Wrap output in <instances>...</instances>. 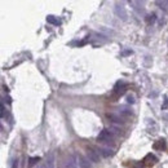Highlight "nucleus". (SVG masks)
<instances>
[{"instance_id":"nucleus-8","label":"nucleus","mask_w":168,"mask_h":168,"mask_svg":"<svg viewBox=\"0 0 168 168\" xmlns=\"http://www.w3.org/2000/svg\"><path fill=\"white\" fill-rule=\"evenodd\" d=\"M77 167H78V159L75 158V155H70L66 159L65 168H77Z\"/></svg>"},{"instance_id":"nucleus-19","label":"nucleus","mask_w":168,"mask_h":168,"mask_svg":"<svg viewBox=\"0 0 168 168\" xmlns=\"http://www.w3.org/2000/svg\"><path fill=\"white\" fill-rule=\"evenodd\" d=\"M132 168H144L145 164L144 163H141V162H138V163H132V164H129Z\"/></svg>"},{"instance_id":"nucleus-5","label":"nucleus","mask_w":168,"mask_h":168,"mask_svg":"<svg viewBox=\"0 0 168 168\" xmlns=\"http://www.w3.org/2000/svg\"><path fill=\"white\" fill-rule=\"evenodd\" d=\"M87 158H88L91 162H93V163H98V162H100L98 153H97L95 149H92V148L87 149Z\"/></svg>"},{"instance_id":"nucleus-20","label":"nucleus","mask_w":168,"mask_h":168,"mask_svg":"<svg viewBox=\"0 0 168 168\" xmlns=\"http://www.w3.org/2000/svg\"><path fill=\"white\" fill-rule=\"evenodd\" d=\"M168 109V97H164V102L162 105V110H167Z\"/></svg>"},{"instance_id":"nucleus-17","label":"nucleus","mask_w":168,"mask_h":168,"mask_svg":"<svg viewBox=\"0 0 168 168\" xmlns=\"http://www.w3.org/2000/svg\"><path fill=\"white\" fill-rule=\"evenodd\" d=\"M39 160H40L39 156H32V158H30V159H29V166H30V167L35 166V164H36Z\"/></svg>"},{"instance_id":"nucleus-13","label":"nucleus","mask_w":168,"mask_h":168,"mask_svg":"<svg viewBox=\"0 0 168 168\" xmlns=\"http://www.w3.org/2000/svg\"><path fill=\"white\" fill-rule=\"evenodd\" d=\"M129 4H131L132 8L134 10H137V12H141V10H142V3L141 2H129Z\"/></svg>"},{"instance_id":"nucleus-7","label":"nucleus","mask_w":168,"mask_h":168,"mask_svg":"<svg viewBox=\"0 0 168 168\" xmlns=\"http://www.w3.org/2000/svg\"><path fill=\"white\" fill-rule=\"evenodd\" d=\"M78 164H79V168H92L91 160L88 158H85V156H83V155L78 156Z\"/></svg>"},{"instance_id":"nucleus-11","label":"nucleus","mask_w":168,"mask_h":168,"mask_svg":"<svg viewBox=\"0 0 168 168\" xmlns=\"http://www.w3.org/2000/svg\"><path fill=\"white\" fill-rule=\"evenodd\" d=\"M47 21H48V23H52V25H56V26L61 25V21H59L58 18H56L55 16H48V17H47Z\"/></svg>"},{"instance_id":"nucleus-3","label":"nucleus","mask_w":168,"mask_h":168,"mask_svg":"<svg viewBox=\"0 0 168 168\" xmlns=\"http://www.w3.org/2000/svg\"><path fill=\"white\" fill-rule=\"evenodd\" d=\"M114 12H115L118 18H120L122 21H127V12H126V8L123 7V4H119V3L115 4Z\"/></svg>"},{"instance_id":"nucleus-12","label":"nucleus","mask_w":168,"mask_h":168,"mask_svg":"<svg viewBox=\"0 0 168 168\" xmlns=\"http://www.w3.org/2000/svg\"><path fill=\"white\" fill-rule=\"evenodd\" d=\"M145 21H146V23L148 25H151V23H154L155 21H156V16L155 13H151V14H148L145 17Z\"/></svg>"},{"instance_id":"nucleus-1","label":"nucleus","mask_w":168,"mask_h":168,"mask_svg":"<svg viewBox=\"0 0 168 168\" xmlns=\"http://www.w3.org/2000/svg\"><path fill=\"white\" fill-rule=\"evenodd\" d=\"M127 88H128V84L126 82H123V80H119V82L115 84V87H114V91H113L114 98H118V97L123 96L127 92Z\"/></svg>"},{"instance_id":"nucleus-24","label":"nucleus","mask_w":168,"mask_h":168,"mask_svg":"<svg viewBox=\"0 0 168 168\" xmlns=\"http://www.w3.org/2000/svg\"><path fill=\"white\" fill-rule=\"evenodd\" d=\"M163 119H164V120H167V122H168V113L163 114Z\"/></svg>"},{"instance_id":"nucleus-23","label":"nucleus","mask_w":168,"mask_h":168,"mask_svg":"<svg viewBox=\"0 0 168 168\" xmlns=\"http://www.w3.org/2000/svg\"><path fill=\"white\" fill-rule=\"evenodd\" d=\"M12 168H18V160H17V159L14 160V163H13V167H12Z\"/></svg>"},{"instance_id":"nucleus-15","label":"nucleus","mask_w":168,"mask_h":168,"mask_svg":"<svg viewBox=\"0 0 168 168\" xmlns=\"http://www.w3.org/2000/svg\"><path fill=\"white\" fill-rule=\"evenodd\" d=\"M100 151H101V154L104 155V156H110V155H113V150L109 149V148H102V149H100Z\"/></svg>"},{"instance_id":"nucleus-14","label":"nucleus","mask_w":168,"mask_h":168,"mask_svg":"<svg viewBox=\"0 0 168 168\" xmlns=\"http://www.w3.org/2000/svg\"><path fill=\"white\" fill-rule=\"evenodd\" d=\"M156 5H158V7L160 8V9H163V10H168V2H166V0H158V2L155 3Z\"/></svg>"},{"instance_id":"nucleus-9","label":"nucleus","mask_w":168,"mask_h":168,"mask_svg":"<svg viewBox=\"0 0 168 168\" xmlns=\"http://www.w3.org/2000/svg\"><path fill=\"white\" fill-rule=\"evenodd\" d=\"M55 153H49V155L47 156L45 168H55Z\"/></svg>"},{"instance_id":"nucleus-22","label":"nucleus","mask_w":168,"mask_h":168,"mask_svg":"<svg viewBox=\"0 0 168 168\" xmlns=\"http://www.w3.org/2000/svg\"><path fill=\"white\" fill-rule=\"evenodd\" d=\"M0 109H2V119H3V118L5 116V107H4V104H2Z\"/></svg>"},{"instance_id":"nucleus-10","label":"nucleus","mask_w":168,"mask_h":168,"mask_svg":"<svg viewBox=\"0 0 168 168\" xmlns=\"http://www.w3.org/2000/svg\"><path fill=\"white\" fill-rule=\"evenodd\" d=\"M118 114H119L120 116H123V118H128V116H132V115H133L132 110H128V109H120Z\"/></svg>"},{"instance_id":"nucleus-2","label":"nucleus","mask_w":168,"mask_h":168,"mask_svg":"<svg viewBox=\"0 0 168 168\" xmlns=\"http://www.w3.org/2000/svg\"><path fill=\"white\" fill-rule=\"evenodd\" d=\"M113 140H114V133L109 131V129H102L98 133V136H97V141L98 142H110Z\"/></svg>"},{"instance_id":"nucleus-16","label":"nucleus","mask_w":168,"mask_h":168,"mask_svg":"<svg viewBox=\"0 0 168 168\" xmlns=\"http://www.w3.org/2000/svg\"><path fill=\"white\" fill-rule=\"evenodd\" d=\"M154 149H166V141L159 140L156 144H154Z\"/></svg>"},{"instance_id":"nucleus-4","label":"nucleus","mask_w":168,"mask_h":168,"mask_svg":"<svg viewBox=\"0 0 168 168\" xmlns=\"http://www.w3.org/2000/svg\"><path fill=\"white\" fill-rule=\"evenodd\" d=\"M106 118L111 123H115V124H124V122H126L123 116H120L119 114H115V113H106Z\"/></svg>"},{"instance_id":"nucleus-18","label":"nucleus","mask_w":168,"mask_h":168,"mask_svg":"<svg viewBox=\"0 0 168 168\" xmlns=\"http://www.w3.org/2000/svg\"><path fill=\"white\" fill-rule=\"evenodd\" d=\"M109 131H111L114 134H119V133H120V128H118V127H114V126H111V127L109 128Z\"/></svg>"},{"instance_id":"nucleus-6","label":"nucleus","mask_w":168,"mask_h":168,"mask_svg":"<svg viewBox=\"0 0 168 168\" xmlns=\"http://www.w3.org/2000/svg\"><path fill=\"white\" fill-rule=\"evenodd\" d=\"M156 162H158V158H156V156L154 155V154H148V155H146L145 156V158H144V160H142V163L146 166V167H153L155 163H156Z\"/></svg>"},{"instance_id":"nucleus-21","label":"nucleus","mask_w":168,"mask_h":168,"mask_svg":"<svg viewBox=\"0 0 168 168\" xmlns=\"http://www.w3.org/2000/svg\"><path fill=\"white\" fill-rule=\"evenodd\" d=\"M127 102H128V104H134V97L132 95L127 96Z\"/></svg>"}]
</instances>
